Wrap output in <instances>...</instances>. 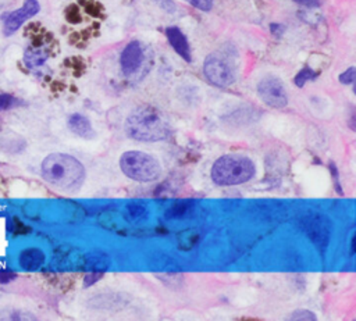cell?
I'll list each match as a JSON object with an SVG mask.
<instances>
[{
    "label": "cell",
    "mask_w": 356,
    "mask_h": 321,
    "mask_svg": "<svg viewBox=\"0 0 356 321\" xmlns=\"http://www.w3.org/2000/svg\"><path fill=\"white\" fill-rule=\"evenodd\" d=\"M42 176L58 189L75 190L83 182L85 170L75 157L64 153H53L42 163Z\"/></svg>",
    "instance_id": "cell-1"
},
{
    "label": "cell",
    "mask_w": 356,
    "mask_h": 321,
    "mask_svg": "<svg viewBox=\"0 0 356 321\" xmlns=\"http://www.w3.org/2000/svg\"><path fill=\"white\" fill-rule=\"evenodd\" d=\"M124 129L132 139L140 142L163 140L170 135V124L152 106H139L127 118Z\"/></svg>",
    "instance_id": "cell-2"
},
{
    "label": "cell",
    "mask_w": 356,
    "mask_h": 321,
    "mask_svg": "<svg viewBox=\"0 0 356 321\" xmlns=\"http://www.w3.org/2000/svg\"><path fill=\"white\" fill-rule=\"evenodd\" d=\"M254 172L256 167L249 157L227 154L214 161L210 175L216 185L232 186L248 182Z\"/></svg>",
    "instance_id": "cell-3"
},
{
    "label": "cell",
    "mask_w": 356,
    "mask_h": 321,
    "mask_svg": "<svg viewBox=\"0 0 356 321\" xmlns=\"http://www.w3.org/2000/svg\"><path fill=\"white\" fill-rule=\"evenodd\" d=\"M120 167L128 178L139 182L156 181L161 174L160 164L154 157L136 150L122 153L120 158Z\"/></svg>",
    "instance_id": "cell-4"
},
{
    "label": "cell",
    "mask_w": 356,
    "mask_h": 321,
    "mask_svg": "<svg viewBox=\"0 0 356 321\" xmlns=\"http://www.w3.org/2000/svg\"><path fill=\"white\" fill-rule=\"evenodd\" d=\"M203 72L213 85L220 88L229 86L235 81L231 67L225 63V60L214 54H210L206 57Z\"/></svg>",
    "instance_id": "cell-5"
},
{
    "label": "cell",
    "mask_w": 356,
    "mask_h": 321,
    "mask_svg": "<svg viewBox=\"0 0 356 321\" xmlns=\"http://www.w3.org/2000/svg\"><path fill=\"white\" fill-rule=\"evenodd\" d=\"M257 93L260 99L274 107V108H282L288 104V96L285 92L284 85L277 78H264L257 85Z\"/></svg>",
    "instance_id": "cell-6"
},
{
    "label": "cell",
    "mask_w": 356,
    "mask_h": 321,
    "mask_svg": "<svg viewBox=\"0 0 356 321\" xmlns=\"http://www.w3.org/2000/svg\"><path fill=\"white\" fill-rule=\"evenodd\" d=\"M39 3L36 0H25L24 6L13 13H10L4 19L3 32L6 36L13 35L26 19L32 18L35 14L39 13Z\"/></svg>",
    "instance_id": "cell-7"
},
{
    "label": "cell",
    "mask_w": 356,
    "mask_h": 321,
    "mask_svg": "<svg viewBox=\"0 0 356 321\" xmlns=\"http://www.w3.org/2000/svg\"><path fill=\"white\" fill-rule=\"evenodd\" d=\"M142 61H143V50L140 43L136 40L129 42L122 50L120 57V65H121L122 74L127 76L132 75L142 65Z\"/></svg>",
    "instance_id": "cell-8"
},
{
    "label": "cell",
    "mask_w": 356,
    "mask_h": 321,
    "mask_svg": "<svg viewBox=\"0 0 356 321\" xmlns=\"http://www.w3.org/2000/svg\"><path fill=\"white\" fill-rule=\"evenodd\" d=\"M165 36H167L170 44L172 46V49L175 50V53L179 54L185 61L191 63V60H192L191 47H189L186 36L182 33V31L177 26H168L165 29Z\"/></svg>",
    "instance_id": "cell-9"
},
{
    "label": "cell",
    "mask_w": 356,
    "mask_h": 321,
    "mask_svg": "<svg viewBox=\"0 0 356 321\" xmlns=\"http://www.w3.org/2000/svg\"><path fill=\"white\" fill-rule=\"evenodd\" d=\"M18 263H19L21 268H24L26 271L38 270L44 263V253L38 247L25 249L19 253Z\"/></svg>",
    "instance_id": "cell-10"
},
{
    "label": "cell",
    "mask_w": 356,
    "mask_h": 321,
    "mask_svg": "<svg viewBox=\"0 0 356 321\" xmlns=\"http://www.w3.org/2000/svg\"><path fill=\"white\" fill-rule=\"evenodd\" d=\"M68 128L78 136L82 138H92L95 131L92 128L90 121L82 114H72L68 118Z\"/></svg>",
    "instance_id": "cell-11"
},
{
    "label": "cell",
    "mask_w": 356,
    "mask_h": 321,
    "mask_svg": "<svg viewBox=\"0 0 356 321\" xmlns=\"http://www.w3.org/2000/svg\"><path fill=\"white\" fill-rule=\"evenodd\" d=\"M49 54L44 49L39 47V44H33L28 47L24 53V63L28 68H35L42 65L47 60Z\"/></svg>",
    "instance_id": "cell-12"
},
{
    "label": "cell",
    "mask_w": 356,
    "mask_h": 321,
    "mask_svg": "<svg viewBox=\"0 0 356 321\" xmlns=\"http://www.w3.org/2000/svg\"><path fill=\"white\" fill-rule=\"evenodd\" d=\"M316 75H317V74H316L312 68L306 67V68L300 69V71L298 72V75L295 76V85H296V86H299V88H302L307 81H310V79L316 78Z\"/></svg>",
    "instance_id": "cell-13"
},
{
    "label": "cell",
    "mask_w": 356,
    "mask_h": 321,
    "mask_svg": "<svg viewBox=\"0 0 356 321\" xmlns=\"http://www.w3.org/2000/svg\"><path fill=\"white\" fill-rule=\"evenodd\" d=\"M17 104H18V100L15 97H13L11 94H7V93H0V111L8 110Z\"/></svg>",
    "instance_id": "cell-14"
},
{
    "label": "cell",
    "mask_w": 356,
    "mask_h": 321,
    "mask_svg": "<svg viewBox=\"0 0 356 321\" xmlns=\"http://www.w3.org/2000/svg\"><path fill=\"white\" fill-rule=\"evenodd\" d=\"M288 320H316V315L309 310H296L288 315Z\"/></svg>",
    "instance_id": "cell-15"
},
{
    "label": "cell",
    "mask_w": 356,
    "mask_h": 321,
    "mask_svg": "<svg viewBox=\"0 0 356 321\" xmlns=\"http://www.w3.org/2000/svg\"><path fill=\"white\" fill-rule=\"evenodd\" d=\"M185 1H188L191 6L202 11H210L213 7V0H185Z\"/></svg>",
    "instance_id": "cell-16"
},
{
    "label": "cell",
    "mask_w": 356,
    "mask_h": 321,
    "mask_svg": "<svg viewBox=\"0 0 356 321\" xmlns=\"http://www.w3.org/2000/svg\"><path fill=\"white\" fill-rule=\"evenodd\" d=\"M103 274H104V271H92V272H89L83 279V286L86 288V286H90V285L96 283L103 277Z\"/></svg>",
    "instance_id": "cell-17"
},
{
    "label": "cell",
    "mask_w": 356,
    "mask_h": 321,
    "mask_svg": "<svg viewBox=\"0 0 356 321\" xmlns=\"http://www.w3.org/2000/svg\"><path fill=\"white\" fill-rule=\"evenodd\" d=\"M353 81H355V68H353V67L348 68L343 74L339 75V82H341V83L348 85V83H352Z\"/></svg>",
    "instance_id": "cell-18"
},
{
    "label": "cell",
    "mask_w": 356,
    "mask_h": 321,
    "mask_svg": "<svg viewBox=\"0 0 356 321\" xmlns=\"http://www.w3.org/2000/svg\"><path fill=\"white\" fill-rule=\"evenodd\" d=\"M13 229H14V233L15 235H22V233H26V232H29V228L28 227H25L19 220H17V218H14L13 220Z\"/></svg>",
    "instance_id": "cell-19"
},
{
    "label": "cell",
    "mask_w": 356,
    "mask_h": 321,
    "mask_svg": "<svg viewBox=\"0 0 356 321\" xmlns=\"http://www.w3.org/2000/svg\"><path fill=\"white\" fill-rule=\"evenodd\" d=\"M15 278V274L11 272V271H7V270H0V282L4 283V282H8L11 279Z\"/></svg>",
    "instance_id": "cell-20"
},
{
    "label": "cell",
    "mask_w": 356,
    "mask_h": 321,
    "mask_svg": "<svg viewBox=\"0 0 356 321\" xmlns=\"http://www.w3.org/2000/svg\"><path fill=\"white\" fill-rule=\"evenodd\" d=\"M295 3H299L302 6H306V7H316L320 4L318 0H293Z\"/></svg>",
    "instance_id": "cell-21"
},
{
    "label": "cell",
    "mask_w": 356,
    "mask_h": 321,
    "mask_svg": "<svg viewBox=\"0 0 356 321\" xmlns=\"http://www.w3.org/2000/svg\"><path fill=\"white\" fill-rule=\"evenodd\" d=\"M157 1H159L164 8H167V6H168V4H170V6H172V4H171V0H157Z\"/></svg>",
    "instance_id": "cell-22"
}]
</instances>
